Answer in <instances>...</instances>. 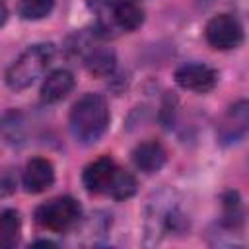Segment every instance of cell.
I'll use <instances>...</instances> for the list:
<instances>
[{"mask_svg": "<svg viewBox=\"0 0 249 249\" xmlns=\"http://www.w3.org/2000/svg\"><path fill=\"white\" fill-rule=\"evenodd\" d=\"M70 132L80 144L97 142L109 126V107L103 95L86 93L82 95L70 111Z\"/></svg>", "mask_w": 249, "mask_h": 249, "instance_id": "1", "label": "cell"}, {"mask_svg": "<svg viewBox=\"0 0 249 249\" xmlns=\"http://www.w3.org/2000/svg\"><path fill=\"white\" fill-rule=\"evenodd\" d=\"M54 58V47L51 43H35L27 47L6 70V84L14 91L29 88Z\"/></svg>", "mask_w": 249, "mask_h": 249, "instance_id": "2", "label": "cell"}, {"mask_svg": "<svg viewBox=\"0 0 249 249\" xmlns=\"http://www.w3.org/2000/svg\"><path fill=\"white\" fill-rule=\"evenodd\" d=\"M82 208L72 196H56L35 210V222L49 231H66L80 220Z\"/></svg>", "mask_w": 249, "mask_h": 249, "instance_id": "3", "label": "cell"}, {"mask_svg": "<svg viewBox=\"0 0 249 249\" xmlns=\"http://www.w3.org/2000/svg\"><path fill=\"white\" fill-rule=\"evenodd\" d=\"M204 37L210 47L220 51H230L241 45L243 41V27L231 14H218L208 19L204 27Z\"/></svg>", "mask_w": 249, "mask_h": 249, "instance_id": "4", "label": "cell"}, {"mask_svg": "<svg viewBox=\"0 0 249 249\" xmlns=\"http://www.w3.org/2000/svg\"><path fill=\"white\" fill-rule=\"evenodd\" d=\"M175 82L183 89L195 93H208L210 89H214L218 74L204 62H187L175 70Z\"/></svg>", "mask_w": 249, "mask_h": 249, "instance_id": "5", "label": "cell"}, {"mask_svg": "<svg viewBox=\"0 0 249 249\" xmlns=\"http://www.w3.org/2000/svg\"><path fill=\"white\" fill-rule=\"evenodd\" d=\"M115 171H117L115 161L109 156H101L86 165V169L82 173V183L88 193H93V195L107 193Z\"/></svg>", "mask_w": 249, "mask_h": 249, "instance_id": "6", "label": "cell"}, {"mask_svg": "<svg viewBox=\"0 0 249 249\" xmlns=\"http://www.w3.org/2000/svg\"><path fill=\"white\" fill-rule=\"evenodd\" d=\"M54 181V167L47 158H31L25 163L21 183L23 189L31 195H39L47 191Z\"/></svg>", "mask_w": 249, "mask_h": 249, "instance_id": "7", "label": "cell"}, {"mask_svg": "<svg viewBox=\"0 0 249 249\" xmlns=\"http://www.w3.org/2000/svg\"><path fill=\"white\" fill-rule=\"evenodd\" d=\"M249 124V105L247 101H237L230 107L226 113L222 124H220V138L222 142H237Z\"/></svg>", "mask_w": 249, "mask_h": 249, "instance_id": "8", "label": "cell"}, {"mask_svg": "<svg viewBox=\"0 0 249 249\" xmlns=\"http://www.w3.org/2000/svg\"><path fill=\"white\" fill-rule=\"evenodd\" d=\"M165 160H167L165 148L160 142H156V140L140 142L132 150V161L144 173H156V171H160L163 167Z\"/></svg>", "mask_w": 249, "mask_h": 249, "instance_id": "9", "label": "cell"}, {"mask_svg": "<svg viewBox=\"0 0 249 249\" xmlns=\"http://www.w3.org/2000/svg\"><path fill=\"white\" fill-rule=\"evenodd\" d=\"M74 88V76L70 70H53L41 84V99L45 103H56L64 99Z\"/></svg>", "mask_w": 249, "mask_h": 249, "instance_id": "10", "label": "cell"}, {"mask_svg": "<svg viewBox=\"0 0 249 249\" xmlns=\"http://www.w3.org/2000/svg\"><path fill=\"white\" fill-rule=\"evenodd\" d=\"M113 19L124 31H134L144 21V10L136 0H119L113 6Z\"/></svg>", "mask_w": 249, "mask_h": 249, "instance_id": "11", "label": "cell"}, {"mask_svg": "<svg viewBox=\"0 0 249 249\" xmlns=\"http://www.w3.org/2000/svg\"><path fill=\"white\" fill-rule=\"evenodd\" d=\"M84 64H86L89 74H93L97 78H107L115 72L117 58H115V53L109 47H95L86 54Z\"/></svg>", "mask_w": 249, "mask_h": 249, "instance_id": "12", "label": "cell"}, {"mask_svg": "<svg viewBox=\"0 0 249 249\" xmlns=\"http://www.w3.org/2000/svg\"><path fill=\"white\" fill-rule=\"evenodd\" d=\"M21 231L19 212L14 208H6L0 212V247H14L18 243Z\"/></svg>", "mask_w": 249, "mask_h": 249, "instance_id": "13", "label": "cell"}, {"mask_svg": "<svg viewBox=\"0 0 249 249\" xmlns=\"http://www.w3.org/2000/svg\"><path fill=\"white\" fill-rule=\"evenodd\" d=\"M107 193H109L113 198H117V200L130 198V196L136 193V179H134V175L128 173L126 169L117 167V171H115V175H113V181H111Z\"/></svg>", "mask_w": 249, "mask_h": 249, "instance_id": "14", "label": "cell"}, {"mask_svg": "<svg viewBox=\"0 0 249 249\" xmlns=\"http://www.w3.org/2000/svg\"><path fill=\"white\" fill-rule=\"evenodd\" d=\"M0 130H2L4 138H6L10 144H19V142L23 140V136H25L21 115L16 113V111L6 113V115L2 117V121H0Z\"/></svg>", "mask_w": 249, "mask_h": 249, "instance_id": "15", "label": "cell"}, {"mask_svg": "<svg viewBox=\"0 0 249 249\" xmlns=\"http://www.w3.org/2000/svg\"><path fill=\"white\" fill-rule=\"evenodd\" d=\"M54 8V0H19L18 12L23 19H43Z\"/></svg>", "mask_w": 249, "mask_h": 249, "instance_id": "16", "label": "cell"}, {"mask_svg": "<svg viewBox=\"0 0 249 249\" xmlns=\"http://www.w3.org/2000/svg\"><path fill=\"white\" fill-rule=\"evenodd\" d=\"M6 19H8V8H6V4L0 0V25H4Z\"/></svg>", "mask_w": 249, "mask_h": 249, "instance_id": "17", "label": "cell"}, {"mask_svg": "<svg viewBox=\"0 0 249 249\" xmlns=\"http://www.w3.org/2000/svg\"><path fill=\"white\" fill-rule=\"evenodd\" d=\"M89 2V6H99V4H103L105 0H88Z\"/></svg>", "mask_w": 249, "mask_h": 249, "instance_id": "18", "label": "cell"}]
</instances>
